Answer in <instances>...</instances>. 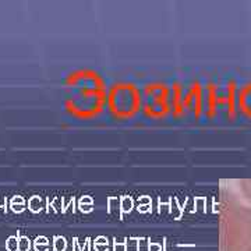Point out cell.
Wrapping results in <instances>:
<instances>
[{
	"label": "cell",
	"mask_w": 251,
	"mask_h": 251,
	"mask_svg": "<svg viewBox=\"0 0 251 251\" xmlns=\"http://www.w3.org/2000/svg\"><path fill=\"white\" fill-rule=\"evenodd\" d=\"M230 251H250L251 249V214L246 211H233L230 215Z\"/></svg>",
	"instance_id": "obj_1"
}]
</instances>
